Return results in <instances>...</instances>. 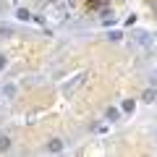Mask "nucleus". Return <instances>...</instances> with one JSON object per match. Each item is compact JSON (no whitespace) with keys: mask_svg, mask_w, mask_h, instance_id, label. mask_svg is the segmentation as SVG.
I'll return each instance as SVG.
<instances>
[{"mask_svg":"<svg viewBox=\"0 0 157 157\" xmlns=\"http://www.w3.org/2000/svg\"><path fill=\"white\" fill-rule=\"evenodd\" d=\"M86 78H89V73H78L76 78H71V81H68V84L63 86V97H73V94H76V89H78L81 84H84Z\"/></svg>","mask_w":157,"mask_h":157,"instance_id":"obj_1","label":"nucleus"},{"mask_svg":"<svg viewBox=\"0 0 157 157\" xmlns=\"http://www.w3.org/2000/svg\"><path fill=\"white\" fill-rule=\"evenodd\" d=\"M47 152H50V155H60L63 149H66V144H63V139H50L47 141V147H45Z\"/></svg>","mask_w":157,"mask_h":157,"instance_id":"obj_2","label":"nucleus"},{"mask_svg":"<svg viewBox=\"0 0 157 157\" xmlns=\"http://www.w3.org/2000/svg\"><path fill=\"white\" fill-rule=\"evenodd\" d=\"M118 118H121V110H118V107H107V110H105V121H110V123H115Z\"/></svg>","mask_w":157,"mask_h":157,"instance_id":"obj_3","label":"nucleus"},{"mask_svg":"<svg viewBox=\"0 0 157 157\" xmlns=\"http://www.w3.org/2000/svg\"><path fill=\"white\" fill-rule=\"evenodd\" d=\"M141 100H144V102H149V105H152V102L157 100V89H155V86H152V89H147L144 94H141Z\"/></svg>","mask_w":157,"mask_h":157,"instance_id":"obj_4","label":"nucleus"},{"mask_svg":"<svg viewBox=\"0 0 157 157\" xmlns=\"http://www.w3.org/2000/svg\"><path fill=\"white\" fill-rule=\"evenodd\" d=\"M121 110H123V113H134L136 110V102L134 100H123V102H121Z\"/></svg>","mask_w":157,"mask_h":157,"instance_id":"obj_5","label":"nucleus"},{"mask_svg":"<svg viewBox=\"0 0 157 157\" xmlns=\"http://www.w3.org/2000/svg\"><path fill=\"white\" fill-rule=\"evenodd\" d=\"M16 18H18V21H32V13H29L26 8H18V11H16Z\"/></svg>","mask_w":157,"mask_h":157,"instance_id":"obj_6","label":"nucleus"},{"mask_svg":"<svg viewBox=\"0 0 157 157\" xmlns=\"http://www.w3.org/2000/svg\"><path fill=\"white\" fill-rule=\"evenodd\" d=\"M0 94H3V97H8V100H11V97H16V86H13V84H6V86H3V92H0Z\"/></svg>","mask_w":157,"mask_h":157,"instance_id":"obj_7","label":"nucleus"},{"mask_svg":"<svg viewBox=\"0 0 157 157\" xmlns=\"http://www.w3.org/2000/svg\"><path fill=\"white\" fill-rule=\"evenodd\" d=\"M8 149H11V136L3 134L0 136V152H8Z\"/></svg>","mask_w":157,"mask_h":157,"instance_id":"obj_8","label":"nucleus"},{"mask_svg":"<svg viewBox=\"0 0 157 157\" xmlns=\"http://www.w3.org/2000/svg\"><path fill=\"white\" fill-rule=\"evenodd\" d=\"M110 0H89V8H102V6H107Z\"/></svg>","mask_w":157,"mask_h":157,"instance_id":"obj_9","label":"nucleus"},{"mask_svg":"<svg viewBox=\"0 0 157 157\" xmlns=\"http://www.w3.org/2000/svg\"><path fill=\"white\" fill-rule=\"evenodd\" d=\"M121 37H123V34H121V32H110V34H107V39H113V42H118V39H121Z\"/></svg>","mask_w":157,"mask_h":157,"instance_id":"obj_10","label":"nucleus"},{"mask_svg":"<svg viewBox=\"0 0 157 157\" xmlns=\"http://www.w3.org/2000/svg\"><path fill=\"white\" fill-rule=\"evenodd\" d=\"M0 34H13V26H6V24H3V26H0Z\"/></svg>","mask_w":157,"mask_h":157,"instance_id":"obj_11","label":"nucleus"},{"mask_svg":"<svg viewBox=\"0 0 157 157\" xmlns=\"http://www.w3.org/2000/svg\"><path fill=\"white\" fill-rule=\"evenodd\" d=\"M6 63H8V58L3 55V52H0V71H3V68H6Z\"/></svg>","mask_w":157,"mask_h":157,"instance_id":"obj_12","label":"nucleus"},{"mask_svg":"<svg viewBox=\"0 0 157 157\" xmlns=\"http://www.w3.org/2000/svg\"><path fill=\"white\" fill-rule=\"evenodd\" d=\"M0 97H3V94H0Z\"/></svg>","mask_w":157,"mask_h":157,"instance_id":"obj_13","label":"nucleus"}]
</instances>
